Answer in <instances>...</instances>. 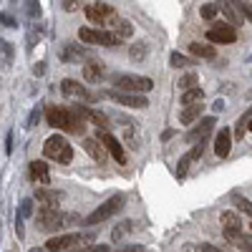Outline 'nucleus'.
<instances>
[{
    "label": "nucleus",
    "mask_w": 252,
    "mask_h": 252,
    "mask_svg": "<svg viewBox=\"0 0 252 252\" xmlns=\"http://www.w3.org/2000/svg\"><path fill=\"white\" fill-rule=\"evenodd\" d=\"M46 121L48 126L58 131H68V134H86V121H83L78 114L71 111V106H46Z\"/></svg>",
    "instance_id": "obj_1"
},
{
    "label": "nucleus",
    "mask_w": 252,
    "mask_h": 252,
    "mask_svg": "<svg viewBox=\"0 0 252 252\" xmlns=\"http://www.w3.org/2000/svg\"><path fill=\"white\" fill-rule=\"evenodd\" d=\"M78 215H66L61 209H53V207H40L35 212V227L40 232H56L61 227H73L78 224Z\"/></svg>",
    "instance_id": "obj_2"
},
{
    "label": "nucleus",
    "mask_w": 252,
    "mask_h": 252,
    "mask_svg": "<svg viewBox=\"0 0 252 252\" xmlns=\"http://www.w3.org/2000/svg\"><path fill=\"white\" fill-rule=\"evenodd\" d=\"M43 157L56 161V164H71L73 159V146L68 144L66 136H61V134H53L46 139L43 144Z\"/></svg>",
    "instance_id": "obj_3"
},
{
    "label": "nucleus",
    "mask_w": 252,
    "mask_h": 252,
    "mask_svg": "<svg viewBox=\"0 0 252 252\" xmlns=\"http://www.w3.org/2000/svg\"><path fill=\"white\" fill-rule=\"evenodd\" d=\"M114 86L124 94H146L154 89V81L149 76H134V73H116Z\"/></svg>",
    "instance_id": "obj_4"
},
{
    "label": "nucleus",
    "mask_w": 252,
    "mask_h": 252,
    "mask_svg": "<svg viewBox=\"0 0 252 252\" xmlns=\"http://www.w3.org/2000/svg\"><path fill=\"white\" fill-rule=\"evenodd\" d=\"M124 204H126V197H124V194H116V197L106 199L101 207H96L94 212L83 220V224H86V227H96V224H101V222H106L109 217H114V215L119 212Z\"/></svg>",
    "instance_id": "obj_5"
},
{
    "label": "nucleus",
    "mask_w": 252,
    "mask_h": 252,
    "mask_svg": "<svg viewBox=\"0 0 252 252\" xmlns=\"http://www.w3.org/2000/svg\"><path fill=\"white\" fill-rule=\"evenodd\" d=\"M78 38L89 46H103V48H119L121 38L114 31H96V28H81Z\"/></svg>",
    "instance_id": "obj_6"
},
{
    "label": "nucleus",
    "mask_w": 252,
    "mask_h": 252,
    "mask_svg": "<svg viewBox=\"0 0 252 252\" xmlns=\"http://www.w3.org/2000/svg\"><path fill=\"white\" fill-rule=\"evenodd\" d=\"M83 13H86V18L91 20V23H96V26H111L114 20L119 18L114 5L103 3V0H96V3H91V5H83Z\"/></svg>",
    "instance_id": "obj_7"
},
{
    "label": "nucleus",
    "mask_w": 252,
    "mask_h": 252,
    "mask_svg": "<svg viewBox=\"0 0 252 252\" xmlns=\"http://www.w3.org/2000/svg\"><path fill=\"white\" fill-rule=\"evenodd\" d=\"M61 91H63V96L76 98V101H83V103L96 101V96H94L86 86H83V83H78V81H73V78H63V81H61Z\"/></svg>",
    "instance_id": "obj_8"
},
{
    "label": "nucleus",
    "mask_w": 252,
    "mask_h": 252,
    "mask_svg": "<svg viewBox=\"0 0 252 252\" xmlns=\"http://www.w3.org/2000/svg\"><path fill=\"white\" fill-rule=\"evenodd\" d=\"M58 56H61V61H66V63H86V61L94 58V53L89 48L76 46V43H63Z\"/></svg>",
    "instance_id": "obj_9"
},
{
    "label": "nucleus",
    "mask_w": 252,
    "mask_h": 252,
    "mask_svg": "<svg viewBox=\"0 0 252 252\" xmlns=\"http://www.w3.org/2000/svg\"><path fill=\"white\" fill-rule=\"evenodd\" d=\"M207 40L209 43H235L237 40V31L229 26V23H217L215 28H209L207 31Z\"/></svg>",
    "instance_id": "obj_10"
},
{
    "label": "nucleus",
    "mask_w": 252,
    "mask_h": 252,
    "mask_svg": "<svg viewBox=\"0 0 252 252\" xmlns=\"http://www.w3.org/2000/svg\"><path fill=\"white\" fill-rule=\"evenodd\" d=\"M106 96H111L119 106H129V109H146L149 106V98L144 94H124V91H109Z\"/></svg>",
    "instance_id": "obj_11"
},
{
    "label": "nucleus",
    "mask_w": 252,
    "mask_h": 252,
    "mask_svg": "<svg viewBox=\"0 0 252 252\" xmlns=\"http://www.w3.org/2000/svg\"><path fill=\"white\" fill-rule=\"evenodd\" d=\"M103 146H106V152L119 161V164H126V152H124V146H121V141L114 136V134H109V131H101L98 136H96Z\"/></svg>",
    "instance_id": "obj_12"
},
{
    "label": "nucleus",
    "mask_w": 252,
    "mask_h": 252,
    "mask_svg": "<svg viewBox=\"0 0 252 252\" xmlns=\"http://www.w3.org/2000/svg\"><path fill=\"white\" fill-rule=\"evenodd\" d=\"M81 242V235H73V232H66V235H56L46 242V252H63V250H71Z\"/></svg>",
    "instance_id": "obj_13"
},
{
    "label": "nucleus",
    "mask_w": 252,
    "mask_h": 252,
    "mask_svg": "<svg viewBox=\"0 0 252 252\" xmlns=\"http://www.w3.org/2000/svg\"><path fill=\"white\" fill-rule=\"evenodd\" d=\"M204 146H207V141H197V146H192V149H189V152L179 159V164H177V174H179V177H184L189 166H192V164L204 154Z\"/></svg>",
    "instance_id": "obj_14"
},
{
    "label": "nucleus",
    "mask_w": 252,
    "mask_h": 252,
    "mask_svg": "<svg viewBox=\"0 0 252 252\" xmlns=\"http://www.w3.org/2000/svg\"><path fill=\"white\" fill-rule=\"evenodd\" d=\"M217 124V119L215 116H207V119H202L199 124H197V129H192L187 134V141L189 144H194V141H207V136L212 134V126Z\"/></svg>",
    "instance_id": "obj_15"
},
{
    "label": "nucleus",
    "mask_w": 252,
    "mask_h": 252,
    "mask_svg": "<svg viewBox=\"0 0 252 252\" xmlns=\"http://www.w3.org/2000/svg\"><path fill=\"white\" fill-rule=\"evenodd\" d=\"M83 149H86V154H89L96 164H106L109 152H106V146H103L98 139H83Z\"/></svg>",
    "instance_id": "obj_16"
},
{
    "label": "nucleus",
    "mask_w": 252,
    "mask_h": 252,
    "mask_svg": "<svg viewBox=\"0 0 252 252\" xmlns=\"http://www.w3.org/2000/svg\"><path fill=\"white\" fill-rule=\"evenodd\" d=\"M217 10H220V13H224V18H227V23L232 26V28H235V26L240 28V26L245 23V18H242V13H240V10H237L235 5H232V0H217Z\"/></svg>",
    "instance_id": "obj_17"
},
{
    "label": "nucleus",
    "mask_w": 252,
    "mask_h": 252,
    "mask_svg": "<svg viewBox=\"0 0 252 252\" xmlns=\"http://www.w3.org/2000/svg\"><path fill=\"white\" fill-rule=\"evenodd\" d=\"M61 199H63V194L56 192V189H48V187L35 189V202H38L40 207H53V209H58Z\"/></svg>",
    "instance_id": "obj_18"
},
{
    "label": "nucleus",
    "mask_w": 252,
    "mask_h": 252,
    "mask_svg": "<svg viewBox=\"0 0 252 252\" xmlns=\"http://www.w3.org/2000/svg\"><path fill=\"white\" fill-rule=\"evenodd\" d=\"M28 169H31V179H33V182L43 184V187L51 184V169H48L46 161H40V159H38V161H31Z\"/></svg>",
    "instance_id": "obj_19"
},
{
    "label": "nucleus",
    "mask_w": 252,
    "mask_h": 252,
    "mask_svg": "<svg viewBox=\"0 0 252 252\" xmlns=\"http://www.w3.org/2000/svg\"><path fill=\"white\" fill-rule=\"evenodd\" d=\"M229 149H232V131H229V129H220L217 136H215V154L220 159H224L229 154Z\"/></svg>",
    "instance_id": "obj_20"
},
{
    "label": "nucleus",
    "mask_w": 252,
    "mask_h": 252,
    "mask_svg": "<svg viewBox=\"0 0 252 252\" xmlns=\"http://www.w3.org/2000/svg\"><path fill=\"white\" fill-rule=\"evenodd\" d=\"M83 78H86L89 83H98L103 78V63L96 61V58L86 61V66H83Z\"/></svg>",
    "instance_id": "obj_21"
},
{
    "label": "nucleus",
    "mask_w": 252,
    "mask_h": 252,
    "mask_svg": "<svg viewBox=\"0 0 252 252\" xmlns=\"http://www.w3.org/2000/svg\"><path fill=\"white\" fill-rule=\"evenodd\" d=\"M187 51L192 53L194 58H204V61H212V58L217 56V48H215V46H209V43H197V40H194V43H189Z\"/></svg>",
    "instance_id": "obj_22"
},
{
    "label": "nucleus",
    "mask_w": 252,
    "mask_h": 252,
    "mask_svg": "<svg viewBox=\"0 0 252 252\" xmlns=\"http://www.w3.org/2000/svg\"><path fill=\"white\" fill-rule=\"evenodd\" d=\"M220 222H222L224 235L227 232H242V222H240V215L237 212H222L220 215Z\"/></svg>",
    "instance_id": "obj_23"
},
{
    "label": "nucleus",
    "mask_w": 252,
    "mask_h": 252,
    "mask_svg": "<svg viewBox=\"0 0 252 252\" xmlns=\"http://www.w3.org/2000/svg\"><path fill=\"white\" fill-rule=\"evenodd\" d=\"M202 111H204L202 101H199V103H192V106H187V109L179 114V121H182L184 126H189V124H194V121L202 116Z\"/></svg>",
    "instance_id": "obj_24"
},
{
    "label": "nucleus",
    "mask_w": 252,
    "mask_h": 252,
    "mask_svg": "<svg viewBox=\"0 0 252 252\" xmlns=\"http://www.w3.org/2000/svg\"><path fill=\"white\" fill-rule=\"evenodd\" d=\"M224 237H227V242L237 245L242 252H252V237H247L245 232H227Z\"/></svg>",
    "instance_id": "obj_25"
},
{
    "label": "nucleus",
    "mask_w": 252,
    "mask_h": 252,
    "mask_svg": "<svg viewBox=\"0 0 252 252\" xmlns=\"http://www.w3.org/2000/svg\"><path fill=\"white\" fill-rule=\"evenodd\" d=\"M111 31H114L121 40L134 35V26L129 23V20H124V18H116V20H114V23H111Z\"/></svg>",
    "instance_id": "obj_26"
},
{
    "label": "nucleus",
    "mask_w": 252,
    "mask_h": 252,
    "mask_svg": "<svg viewBox=\"0 0 252 252\" xmlns=\"http://www.w3.org/2000/svg\"><path fill=\"white\" fill-rule=\"evenodd\" d=\"M13 58H15V51L8 40H0V66L3 68H10L13 66Z\"/></svg>",
    "instance_id": "obj_27"
},
{
    "label": "nucleus",
    "mask_w": 252,
    "mask_h": 252,
    "mask_svg": "<svg viewBox=\"0 0 252 252\" xmlns=\"http://www.w3.org/2000/svg\"><path fill=\"white\" fill-rule=\"evenodd\" d=\"M204 98V91L202 89H187V91H182V106H192V103H199Z\"/></svg>",
    "instance_id": "obj_28"
},
{
    "label": "nucleus",
    "mask_w": 252,
    "mask_h": 252,
    "mask_svg": "<svg viewBox=\"0 0 252 252\" xmlns=\"http://www.w3.org/2000/svg\"><path fill=\"white\" fill-rule=\"evenodd\" d=\"M169 63H172V68H192V66H197V63H194V58L182 56V53H177V51L169 56Z\"/></svg>",
    "instance_id": "obj_29"
},
{
    "label": "nucleus",
    "mask_w": 252,
    "mask_h": 252,
    "mask_svg": "<svg viewBox=\"0 0 252 252\" xmlns=\"http://www.w3.org/2000/svg\"><path fill=\"white\" fill-rule=\"evenodd\" d=\"M197 83H199V76H197V73H184V76L177 81V89H179V91H187V89H194Z\"/></svg>",
    "instance_id": "obj_30"
},
{
    "label": "nucleus",
    "mask_w": 252,
    "mask_h": 252,
    "mask_svg": "<svg viewBox=\"0 0 252 252\" xmlns=\"http://www.w3.org/2000/svg\"><path fill=\"white\" fill-rule=\"evenodd\" d=\"M146 53H149V46H146L144 40H141V43H134V46H131V51H129L131 61H144V58H146Z\"/></svg>",
    "instance_id": "obj_31"
},
{
    "label": "nucleus",
    "mask_w": 252,
    "mask_h": 252,
    "mask_svg": "<svg viewBox=\"0 0 252 252\" xmlns=\"http://www.w3.org/2000/svg\"><path fill=\"white\" fill-rule=\"evenodd\" d=\"M232 5L242 13L245 20H250V23H252V3H250V0H232Z\"/></svg>",
    "instance_id": "obj_32"
},
{
    "label": "nucleus",
    "mask_w": 252,
    "mask_h": 252,
    "mask_svg": "<svg viewBox=\"0 0 252 252\" xmlns=\"http://www.w3.org/2000/svg\"><path fill=\"white\" fill-rule=\"evenodd\" d=\"M232 202H235V207L240 209V212H245V215L252 217V202L250 199H245L242 194H232Z\"/></svg>",
    "instance_id": "obj_33"
},
{
    "label": "nucleus",
    "mask_w": 252,
    "mask_h": 252,
    "mask_svg": "<svg viewBox=\"0 0 252 252\" xmlns=\"http://www.w3.org/2000/svg\"><path fill=\"white\" fill-rule=\"evenodd\" d=\"M131 232V222L129 220H126V222H121V224H116L114 227V232H111V237H114V242H119L124 235H129Z\"/></svg>",
    "instance_id": "obj_34"
},
{
    "label": "nucleus",
    "mask_w": 252,
    "mask_h": 252,
    "mask_svg": "<svg viewBox=\"0 0 252 252\" xmlns=\"http://www.w3.org/2000/svg\"><path fill=\"white\" fill-rule=\"evenodd\" d=\"M250 116H252V109H247V111L240 116V121H237V126H235V136H237V139H242V134H245V129H247Z\"/></svg>",
    "instance_id": "obj_35"
},
{
    "label": "nucleus",
    "mask_w": 252,
    "mask_h": 252,
    "mask_svg": "<svg viewBox=\"0 0 252 252\" xmlns=\"http://www.w3.org/2000/svg\"><path fill=\"white\" fill-rule=\"evenodd\" d=\"M217 3H204L202 8H199V15L204 18V20H212V18H217Z\"/></svg>",
    "instance_id": "obj_36"
},
{
    "label": "nucleus",
    "mask_w": 252,
    "mask_h": 252,
    "mask_svg": "<svg viewBox=\"0 0 252 252\" xmlns=\"http://www.w3.org/2000/svg\"><path fill=\"white\" fill-rule=\"evenodd\" d=\"M68 252H111V247L109 245H89V247H71Z\"/></svg>",
    "instance_id": "obj_37"
},
{
    "label": "nucleus",
    "mask_w": 252,
    "mask_h": 252,
    "mask_svg": "<svg viewBox=\"0 0 252 252\" xmlns=\"http://www.w3.org/2000/svg\"><path fill=\"white\" fill-rule=\"evenodd\" d=\"M40 38H43V26H33L28 31V46H35Z\"/></svg>",
    "instance_id": "obj_38"
},
{
    "label": "nucleus",
    "mask_w": 252,
    "mask_h": 252,
    "mask_svg": "<svg viewBox=\"0 0 252 252\" xmlns=\"http://www.w3.org/2000/svg\"><path fill=\"white\" fill-rule=\"evenodd\" d=\"M86 5V0H63V10L66 13H76Z\"/></svg>",
    "instance_id": "obj_39"
},
{
    "label": "nucleus",
    "mask_w": 252,
    "mask_h": 252,
    "mask_svg": "<svg viewBox=\"0 0 252 252\" xmlns=\"http://www.w3.org/2000/svg\"><path fill=\"white\" fill-rule=\"evenodd\" d=\"M26 13H28L31 20L40 18V3H38V0H28V3H26Z\"/></svg>",
    "instance_id": "obj_40"
},
{
    "label": "nucleus",
    "mask_w": 252,
    "mask_h": 252,
    "mask_svg": "<svg viewBox=\"0 0 252 252\" xmlns=\"http://www.w3.org/2000/svg\"><path fill=\"white\" fill-rule=\"evenodd\" d=\"M20 217H33V199H23L20 202Z\"/></svg>",
    "instance_id": "obj_41"
},
{
    "label": "nucleus",
    "mask_w": 252,
    "mask_h": 252,
    "mask_svg": "<svg viewBox=\"0 0 252 252\" xmlns=\"http://www.w3.org/2000/svg\"><path fill=\"white\" fill-rule=\"evenodd\" d=\"M0 26H5V28H15L18 23H15V18H13L10 13H0Z\"/></svg>",
    "instance_id": "obj_42"
},
{
    "label": "nucleus",
    "mask_w": 252,
    "mask_h": 252,
    "mask_svg": "<svg viewBox=\"0 0 252 252\" xmlns=\"http://www.w3.org/2000/svg\"><path fill=\"white\" fill-rule=\"evenodd\" d=\"M38 119H40V111H38V109H33V111H31V116H28V121H26V129H33V126L38 124Z\"/></svg>",
    "instance_id": "obj_43"
},
{
    "label": "nucleus",
    "mask_w": 252,
    "mask_h": 252,
    "mask_svg": "<svg viewBox=\"0 0 252 252\" xmlns=\"http://www.w3.org/2000/svg\"><path fill=\"white\" fill-rule=\"evenodd\" d=\"M119 252H146L141 245H129V247H121Z\"/></svg>",
    "instance_id": "obj_44"
},
{
    "label": "nucleus",
    "mask_w": 252,
    "mask_h": 252,
    "mask_svg": "<svg viewBox=\"0 0 252 252\" xmlns=\"http://www.w3.org/2000/svg\"><path fill=\"white\" fill-rule=\"evenodd\" d=\"M46 73V63H35L33 66V76H43Z\"/></svg>",
    "instance_id": "obj_45"
},
{
    "label": "nucleus",
    "mask_w": 252,
    "mask_h": 252,
    "mask_svg": "<svg viewBox=\"0 0 252 252\" xmlns=\"http://www.w3.org/2000/svg\"><path fill=\"white\" fill-rule=\"evenodd\" d=\"M199 250H202V252H222L220 247H215V245H209V242H204V245H199Z\"/></svg>",
    "instance_id": "obj_46"
},
{
    "label": "nucleus",
    "mask_w": 252,
    "mask_h": 252,
    "mask_svg": "<svg viewBox=\"0 0 252 252\" xmlns=\"http://www.w3.org/2000/svg\"><path fill=\"white\" fill-rule=\"evenodd\" d=\"M5 152L8 154L13 152V131H8V136H5Z\"/></svg>",
    "instance_id": "obj_47"
},
{
    "label": "nucleus",
    "mask_w": 252,
    "mask_h": 252,
    "mask_svg": "<svg viewBox=\"0 0 252 252\" xmlns=\"http://www.w3.org/2000/svg\"><path fill=\"white\" fill-rule=\"evenodd\" d=\"M212 109H215L217 114H220V111H224V101H222V98H217V101L212 103Z\"/></svg>",
    "instance_id": "obj_48"
},
{
    "label": "nucleus",
    "mask_w": 252,
    "mask_h": 252,
    "mask_svg": "<svg viewBox=\"0 0 252 252\" xmlns=\"http://www.w3.org/2000/svg\"><path fill=\"white\" fill-rule=\"evenodd\" d=\"M172 136H174V129H166V131L161 134V141H169Z\"/></svg>",
    "instance_id": "obj_49"
},
{
    "label": "nucleus",
    "mask_w": 252,
    "mask_h": 252,
    "mask_svg": "<svg viewBox=\"0 0 252 252\" xmlns=\"http://www.w3.org/2000/svg\"><path fill=\"white\" fill-rule=\"evenodd\" d=\"M184 252H197V250H194V245H184Z\"/></svg>",
    "instance_id": "obj_50"
},
{
    "label": "nucleus",
    "mask_w": 252,
    "mask_h": 252,
    "mask_svg": "<svg viewBox=\"0 0 252 252\" xmlns=\"http://www.w3.org/2000/svg\"><path fill=\"white\" fill-rule=\"evenodd\" d=\"M31 252H46V247H33Z\"/></svg>",
    "instance_id": "obj_51"
},
{
    "label": "nucleus",
    "mask_w": 252,
    "mask_h": 252,
    "mask_svg": "<svg viewBox=\"0 0 252 252\" xmlns=\"http://www.w3.org/2000/svg\"><path fill=\"white\" fill-rule=\"evenodd\" d=\"M247 129L252 131V116H250V121H247Z\"/></svg>",
    "instance_id": "obj_52"
},
{
    "label": "nucleus",
    "mask_w": 252,
    "mask_h": 252,
    "mask_svg": "<svg viewBox=\"0 0 252 252\" xmlns=\"http://www.w3.org/2000/svg\"><path fill=\"white\" fill-rule=\"evenodd\" d=\"M250 227H252V224H250Z\"/></svg>",
    "instance_id": "obj_53"
}]
</instances>
